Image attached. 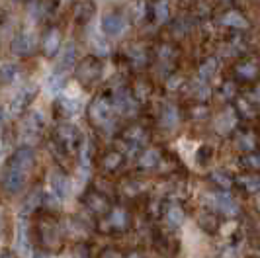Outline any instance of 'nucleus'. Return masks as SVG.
<instances>
[{
	"instance_id": "f257e3e1",
	"label": "nucleus",
	"mask_w": 260,
	"mask_h": 258,
	"mask_svg": "<svg viewBox=\"0 0 260 258\" xmlns=\"http://www.w3.org/2000/svg\"><path fill=\"white\" fill-rule=\"evenodd\" d=\"M26 184V170H20L16 167H8L4 168L2 172V188L6 194H16L20 192Z\"/></svg>"
},
{
	"instance_id": "f03ea898",
	"label": "nucleus",
	"mask_w": 260,
	"mask_h": 258,
	"mask_svg": "<svg viewBox=\"0 0 260 258\" xmlns=\"http://www.w3.org/2000/svg\"><path fill=\"white\" fill-rule=\"evenodd\" d=\"M36 47H38V39H36L34 34H29V31H22V34H18L10 41V51L14 55H20V57L31 55V53L36 51Z\"/></svg>"
},
{
	"instance_id": "7ed1b4c3",
	"label": "nucleus",
	"mask_w": 260,
	"mask_h": 258,
	"mask_svg": "<svg viewBox=\"0 0 260 258\" xmlns=\"http://www.w3.org/2000/svg\"><path fill=\"white\" fill-rule=\"evenodd\" d=\"M34 163H36V153H34V149L24 145V147H18V149L14 151L8 165L20 168V170H29V168L34 167Z\"/></svg>"
},
{
	"instance_id": "20e7f679",
	"label": "nucleus",
	"mask_w": 260,
	"mask_h": 258,
	"mask_svg": "<svg viewBox=\"0 0 260 258\" xmlns=\"http://www.w3.org/2000/svg\"><path fill=\"white\" fill-rule=\"evenodd\" d=\"M49 186H51V192L57 200H67L71 196V180L67 178L63 172H59V170L51 172Z\"/></svg>"
},
{
	"instance_id": "39448f33",
	"label": "nucleus",
	"mask_w": 260,
	"mask_h": 258,
	"mask_svg": "<svg viewBox=\"0 0 260 258\" xmlns=\"http://www.w3.org/2000/svg\"><path fill=\"white\" fill-rule=\"evenodd\" d=\"M213 206L217 207L221 213H225V215H231V217H235V215H239V211H241V207H239V202L235 200L231 194H215L213 196Z\"/></svg>"
},
{
	"instance_id": "423d86ee",
	"label": "nucleus",
	"mask_w": 260,
	"mask_h": 258,
	"mask_svg": "<svg viewBox=\"0 0 260 258\" xmlns=\"http://www.w3.org/2000/svg\"><path fill=\"white\" fill-rule=\"evenodd\" d=\"M100 73H102V67L100 63L96 61V59H86V61H82V63L78 64L77 69V77L82 80V82H92V80H96V78L100 77Z\"/></svg>"
},
{
	"instance_id": "0eeeda50",
	"label": "nucleus",
	"mask_w": 260,
	"mask_h": 258,
	"mask_svg": "<svg viewBox=\"0 0 260 258\" xmlns=\"http://www.w3.org/2000/svg\"><path fill=\"white\" fill-rule=\"evenodd\" d=\"M102 29H104L106 36H110V38L119 36L125 29L123 16H119V14H106L104 18H102Z\"/></svg>"
},
{
	"instance_id": "6e6552de",
	"label": "nucleus",
	"mask_w": 260,
	"mask_h": 258,
	"mask_svg": "<svg viewBox=\"0 0 260 258\" xmlns=\"http://www.w3.org/2000/svg\"><path fill=\"white\" fill-rule=\"evenodd\" d=\"M34 94H36V86H29V88H22L14 96L12 102H10V112L14 116H18V114H22L26 110L27 104L31 102V98H34Z\"/></svg>"
},
{
	"instance_id": "1a4fd4ad",
	"label": "nucleus",
	"mask_w": 260,
	"mask_h": 258,
	"mask_svg": "<svg viewBox=\"0 0 260 258\" xmlns=\"http://www.w3.org/2000/svg\"><path fill=\"white\" fill-rule=\"evenodd\" d=\"M57 137H59V141L63 143L67 149H75V145L80 139V133H78V129L75 125L65 123V125H59L57 127Z\"/></svg>"
},
{
	"instance_id": "9d476101",
	"label": "nucleus",
	"mask_w": 260,
	"mask_h": 258,
	"mask_svg": "<svg viewBox=\"0 0 260 258\" xmlns=\"http://www.w3.org/2000/svg\"><path fill=\"white\" fill-rule=\"evenodd\" d=\"M16 250L22 258L29 256V243H27V231H26V223L22 219H18V227H16Z\"/></svg>"
},
{
	"instance_id": "9b49d317",
	"label": "nucleus",
	"mask_w": 260,
	"mask_h": 258,
	"mask_svg": "<svg viewBox=\"0 0 260 258\" xmlns=\"http://www.w3.org/2000/svg\"><path fill=\"white\" fill-rule=\"evenodd\" d=\"M110 114H112V106L106 102L104 98H98L96 102L92 104L90 116L96 123H106L110 119Z\"/></svg>"
},
{
	"instance_id": "f8f14e48",
	"label": "nucleus",
	"mask_w": 260,
	"mask_h": 258,
	"mask_svg": "<svg viewBox=\"0 0 260 258\" xmlns=\"http://www.w3.org/2000/svg\"><path fill=\"white\" fill-rule=\"evenodd\" d=\"M94 12H96V6H94L92 2H88V0L78 2L77 6H75V10H73V14H75V20H77L78 24L90 22L92 16H94Z\"/></svg>"
},
{
	"instance_id": "ddd939ff",
	"label": "nucleus",
	"mask_w": 260,
	"mask_h": 258,
	"mask_svg": "<svg viewBox=\"0 0 260 258\" xmlns=\"http://www.w3.org/2000/svg\"><path fill=\"white\" fill-rule=\"evenodd\" d=\"M178 110L172 106V104H167L165 108H162V112H160V125L165 129H172L178 125Z\"/></svg>"
},
{
	"instance_id": "4468645a",
	"label": "nucleus",
	"mask_w": 260,
	"mask_h": 258,
	"mask_svg": "<svg viewBox=\"0 0 260 258\" xmlns=\"http://www.w3.org/2000/svg\"><path fill=\"white\" fill-rule=\"evenodd\" d=\"M133 106H135V102L131 100L129 92L127 90H116V94H114V108L116 110H119V112H123V114H129L131 110H133Z\"/></svg>"
},
{
	"instance_id": "2eb2a0df",
	"label": "nucleus",
	"mask_w": 260,
	"mask_h": 258,
	"mask_svg": "<svg viewBox=\"0 0 260 258\" xmlns=\"http://www.w3.org/2000/svg\"><path fill=\"white\" fill-rule=\"evenodd\" d=\"M59 45H61V38H59V31L57 29H49L43 38V51L47 53L49 57L59 53Z\"/></svg>"
},
{
	"instance_id": "dca6fc26",
	"label": "nucleus",
	"mask_w": 260,
	"mask_h": 258,
	"mask_svg": "<svg viewBox=\"0 0 260 258\" xmlns=\"http://www.w3.org/2000/svg\"><path fill=\"white\" fill-rule=\"evenodd\" d=\"M75 61H77V47L73 43H69L65 49H63V55H61V63L57 67V71H67L71 67H75Z\"/></svg>"
},
{
	"instance_id": "f3484780",
	"label": "nucleus",
	"mask_w": 260,
	"mask_h": 258,
	"mask_svg": "<svg viewBox=\"0 0 260 258\" xmlns=\"http://www.w3.org/2000/svg\"><path fill=\"white\" fill-rule=\"evenodd\" d=\"M235 114L231 110H227V112H223L221 116L215 119V129L219 131V133H227V131H231L235 125Z\"/></svg>"
},
{
	"instance_id": "a211bd4d",
	"label": "nucleus",
	"mask_w": 260,
	"mask_h": 258,
	"mask_svg": "<svg viewBox=\"0 0 260 258\" xmlns=\"http://www.w3.org/2000/svg\"><path fill=\"white\" fill-rule=\"evenodd\" d=\"M59 106H61V110L65 112L67 116H77L78 112L82 110L80 100H75V98H65V96H61V98H59Z\"/></svg>"
},
{
	"instance_id": "6ab92c4d",
	"label": "nucleus",
	"mask_w": 260,
	"mask_h": 258,
	"mask_svg": "<svg viewBox=\"0 0 260 258\" xmlns=\"http://www.w3.org/2000/svg\"><path fill=\"white\" fill-rule=\"evenodd\" d=\"M223 24H225V26H231V27H241V29L248 27L247 20H245L239 12H235V10H231V12H227L225 16H223Z\"/></svg>"
},
{
	"instance_id": "aec40b11",
	"label": "nucleus",
	"mask_w": 260,
	"mask_h": 258,
	"mask_svg": "<svg viewBox=\"0 0 260 258\" xmlns=\"http://www.w3.org/2000/svg\"><path fill=\"white\" fill-rule=\"evenodd\" d=\"M153 14L156 22H167L169 20V0H156L153 4Z\"/></svg>"
},
{
	"instance_id": "412c9836",
	"label": "nucleus",
	"mask_w": 260,
	"mask_h": 258,
	"mask_svg": "<svg viewBox=\"0 0 260 258\" xmlns=\"http://www.w3.org/2000/svg\"><path fill=\"white\" fill-rule=\"evenodd\" d=\"M167 221H169L170 227H174V229L180 227L184 223V211L178 206H172L169 209V213H167Z\"/></svg>"
},
{
	"instance_id": "4be33fe9",
	"label": "nucleus",
	"mask_w": 260,
	"mask_h": 258,
	"mask_svg": "<svg viewBox=\"0 0 260 258\" xmlns=\"http://www.w3.org/2000/svg\"><path fill=\"white\" fill-rule=\"evenodd\" d=\"M18 75H20V71H18V67L14 63L2 64V82L4 84H12L14 80L18 78Z\"/></svg>"
},
{
	"instance_id": "5701e85b",
	"label": "nucleus",
	"mask_w": 260,
	"mask_h": 258,
	"mask_svg": "<svg viewBox=\"0 0 260 258\" xmlns=\"http://www.w3.org/2000/svg\"><path fill=\"white\" fill-rule=\"evenodd\" d=\"M158 160H160V153H158L156 149H149V151H145L143 156L139 158L141 167H145V168L156 167V163H158Z\"/></svg>"
},
{
	"instance_id": "b1692460",
	"label": "nucleus",
	"mask_w": 260,
	"mask_h": 258,
	"mask_svg": "<svg viewBox=\"0 0 260 258\" xmlns=\"http://www.w3.org/2000/svg\"><path fill=\"white\" fill-rule=\"evenodd\" d=\"M110 223L116 229H125V225H127V213L123 209H114L112 211V217H110Z\"/></svg>"
},
{
	"instance_id": "393cba45",
	"label": "nucleus",
	"mask_w": 260,
	"mask_h": 258,
	"mask_svg": "<svg viewBox=\"0 0 260 258\" xmlns=\"http://www.w3.org/2000/svg\"><path fill=\"white\" fill-rule=\"evenodd\" d=\"M41 202H43V196H41V192L31 194V196H29V200H27L26 204L22 206V211H20V213H22V215H26V213H31V211H34V209H36V207H38Z\"/></svg>"
},
{
	"instance_id": "a878e982",
	"label": "nucleus",
	"mask_w": 260,
	"mask_h": 258,
	"mask_svg": "<svg viewBox=\"0 0 260 258\" xmlns=\"http://www.w3.org/2000/svg\"><path fill=\"white\" fill-rule=\"evenodd\" d=\"M65 86V77H63V73H55V75H51L49 77V90L53 92V94H59V90Z\"/></svg>"
},
{
	"instance_id": "bb28decb",
	"label": "nucleus",
	"mask_w": 260,
	"mask_h": 258,
	"mask_svg": "<svg viewBox=\"0 0 260 258\" xmlns=\"http://www.w3.org/2000/svg\"><path fill=\"white\" fill-rule=\"evenodd\" d=\"M241 184H243L250 194L260 192V176H243V178H241Z\"/></svg>"
},
{
	"instance_id": "cd10ccee",
	"label": "nucleus",
	"mask_w": 260,
	"mask_h": 258,
	"mask_svg": "<svg viewBox=\"0 0 260 258\" xmlns=\"http://www.w3.org/2000/svg\"><path fill=\"white\" fill-rule=\"evenodd\" d=\"M215 71H217V61H215V59H209L208 63L200 69V78H202V80H206V78L211 77Z\"/></svg>"
},
{
	"instance_id": "c85d7f7f",
	"label": "nucleus",
	"mask_w": 260,
	"mask_h": 258,
	"mask_svg": "<svg viewBox=\"0 0 260 258\" xmlns=\"http://www.w3.org/2000/svg\"><path fill=\"white\" fill-rule=\"evenodd\" d=\"M211 178H213V182H217L219 186H223V188H231V184H233L231 176L225 174V172H221V170H215V172L211 174Z\"/></svg>"
},
{
	"instance_id": "c756f323",
	"label": "nucleus",
	"mask_w": 260,
	"mask_h": 258,
	"mask_svg": "<svg viewBox=\"0 0 260 258\" xmlns=\"http://www.w3.org/2000/svg\"><path fill=\"white\" fill-rule=\"evenodd\" d=\"M119 163H121V155H119V153H110V155L104 156V168H108V170L117 168Z\"/></svg>"
},
{
	"instance_id": "7c9ffc66",
	"label": "nucleus",
	"mask_w": 260,
	"mask_h": 258,
	"mask_svg": "<svg viewBox=\"0 0 260 258\" xmlns=\"http://www.w3.org/2000/svg\"><path fill=\"white\" fill-rule=\"evenodd\" d=\"M239 75L241 77H247V78H252L254 75H256V67L252 63H247V64H239Z\"/></svg>"
},
{
	"instance_id": "2f4dec72",
	"label": "nucleus",
	"mask_w": 260,
	"mask_h": 258,
	"mask_svg": "<svg viewBox=\"0 0 260 258\" xmlns=\"http://www.w3.org/2000/svg\"><path fill=\"white\" fill-rule=\"evenodd\" d=\"M239 147H241L243 151H250V149L254 147V139H252L250 135H248V137H241V139H239Z\"/></svg>"
},
{
	"instance_id": "473e14b6",
	"label": "nucleus",
	"mask_w": 260,
	"mask_h": 258,
	"mask_svg": "<svg viewBox=\"0 0 260 258\" xmlns=\"http://www.w3.org/2000/svg\"><path fill=\"white\" fill-rule=\"evenodd\" d=\"M247 163H248V165H250V167L260 168V155H256V156H248V158H247Z\"/></svg>"
},
{
	"instance_id": "72a5a7b5",
	"label": "nucleus",
	"mask_w": 260,
	"mask_h": 258,
	"mask_svg": "<svg viewBox=\"0 0 260 258\" xmlns=\"http://www.w3.org/2000/svg\"><path fill=\"white\" fill-rule=\"evenodd\" d=\"M254 100H256V102H260V86L254 90Z\"/></svg>"
},
{
	"instance_id": "f704fd0d",
	"label": "nucleus",
	"mask_w": 260,
	"mask_h": 258,
	"mask_svg": "<svg viewBox=\"0 0 260 258\" xmlns=\"http://www.w3.org/2000/svg\"><path fill=\"white\" fill-rule=\"evenodd\" d=\"M31 258H49L47 254H36V256H31Z\"/></svg>"
},
{
	"instance_id": "c9c22d12",
	"label": "nucleus",
	"mask_w": 260,
	"mask_h": 258,
	"mask_svg": "<svg viewBox=\"0 0 260 258\" xmlns=\"http://www.w3.org/2000/svg\"><path fill=\"white\" fill-rule=\"evenodd\" d=\"M2 258H10V254L8 252H2Z\"/></svg>"
},
{
	"instance_id": "e433bc0d",
	"label": "nucleus",
	"mask_w": 260,
	"mask_h": 258,
	"mask_svg": "<svg viewBox=\"0 0 260 258\" xmlns=\"http://www.w3.org/2000/svg\"><path fill=\"white\" fill-rule=\"evenodd\" d=\"M129 258H141V256H137V254H131Z\"/></svg>"
},
{
	"instance_id": "4c0bfd02",
	"label": "nucleus",
	"mask_w": 260,
	"mask_h": 258,
	"mask_svg": "<svg viewBox=\"0 0 260 258\" xmlns=\"http://www.w3.org/2000/svg\"><path fill=\"white\" fill-rule=\"evenodd\" d=\"M78 258H84V256H78Z\"/></svg>"
},
{
	"instance_id": "58836bf2",
	"label": "nucleus",
	"mask_w": 260,
	"mask_h": 258,
	"mask_svg": "<svg viewBox=\"0 0 260 258\" xmlns=\"http://www.w3.org/2000/svg\"><path fill=\"white\" fill-rule=\"evenodd\" d=\"M18 2H20V0H18Z\"/></svg>"
}]
</instances>
